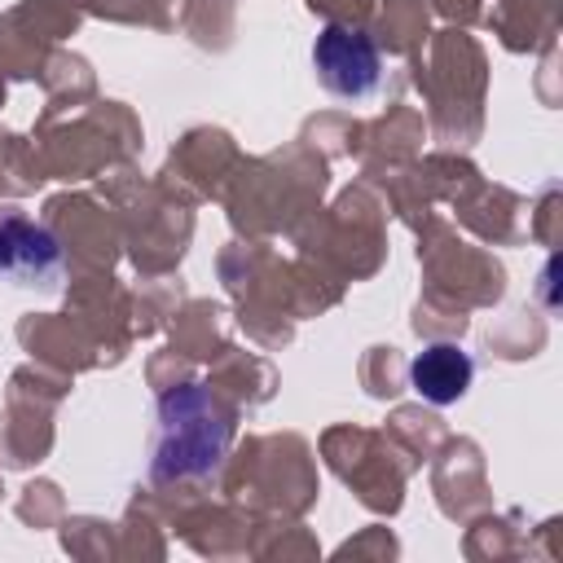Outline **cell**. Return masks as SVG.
<instances>
[{"label":"cell","instance_id":"obj_1","mask_svg":"<svg viewBox=\"0 0 563 563\" xmlns=\"http://www.w3.org/2000/svg\"><path fill=\"white\" fill-rule=\"evenodd\" d=\"M233 440V409L202 383L172 387L158 400L150 475L154 479H207L220 471Z\"/></svg>","mask_w":563,"mask_h":563},{"label":"cell","instance_id":"obj_2","mask_svg":"<svg viewBox=\"0 0 563 563\" xmlns=\"http://www.w3.org/2000/svg\"><path fill=\"white\" fill-rule=\"evenodd\" d=\"M312 70H317L325 92L361 101V97H369L378 88L383 57H378V44L361 26L330 22V26H321V35L312 44Z\"/></svg>","mask_w":563,"mask_h":563},{"label":"cell","instance_id":"obj_3","mask_svg":"<svg viewBox=\"0 0 563 563\" xmlns=\"http://www.w3.org/2000/svg\"><path fill=\"white\" fill-rule=\"evenodd\" d=\"M62 268V242L48 224L31 220L18 207L0 211V282L9 286H48Z\"/></svg>","mask_w":563,"mask_h":563},{"label":"cell","instance_id":"obj_4","mask_svg":"<svg viewBox=\"0 0 563 563\" xmlns=\"http://www.w3.org/2000/svg\"><path fill=\"white\" fill-rule=\"evenodd\" d=\"M475 378L471 356L457 343H431L409 361V387L431 405H453L466 396Z\"/></svg>","mask_w":563,"mask_h":563}]
</instances>
